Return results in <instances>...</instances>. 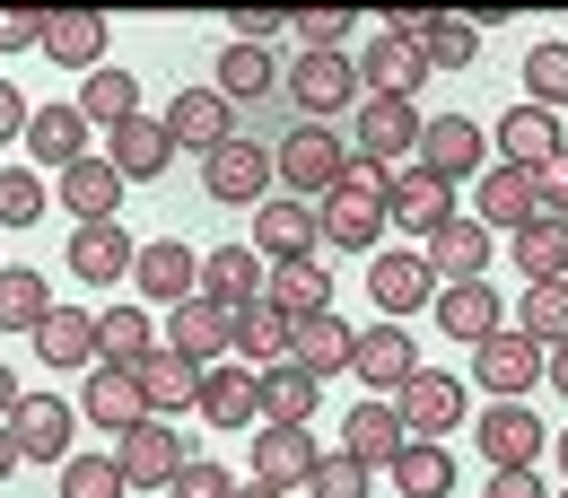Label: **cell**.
Here are the masks:
<instances>
[{
	"label": "cell",
	"mask_w": 568,
	"mask_h": 498,
	"mask_svg": "<svg viewBox=\"0 0 568 498\" xmlns=\"http://www.w3.org/2000/svg\"><path fill=\"white\" fill-rule=\"evenodd\" d=\"M272 175H281V193H297V202H324V193H342V175H351V141H342L333 123H297V132L272 149Z\"/></svg>",
	"instance_id": "1"
},
{
	"label": "cell",
	"mask_w": 568,
	"mask_h": 498,
	"mask_svg": "<svg viewBox=\"0 0 568 498\" xmlns=\"http://www.w3.org/2000/svg\"><path fill=\"white\" fill-rule=\"evenodd\" d=\"M281 96H297V114H306V123H333V114H351L367 88H358V62H351V53H297L288 79H281Z\"/></svg>",
	"instance_id": "2"
},
{
	"label": "cell",
	"mask_w": 568,
	"mask_h": 498,
	"mask_svg": "<svg viewBox=\"0 0 568 498\" xmlns=\"http://www.w3.org/2000/svg\"><path fill=\"white\" fill-rule=\"evenodd\" d=\"M367 306H385V324H403V315L437 306V272H428V254H412V245H385V254L367 263Z\"/></svg>",
	"instance_id": "3"
},
{
	"label": "cell",
	"mask_w": 568,
	"mask_h": 498,
	"mask_svg": "<svg viewBox=\"0 0 568 498\" xmlns=\"http://www.w3.org/2000/svg\"><path fill=\"white\" fill-rule=\"evenodd\" d=\"M385 218H394V236H437L455 211V184L446 175H428V166H394V184H385Z\"/></svg>",
	"instance_id": "4"
},
{
	"label": "cell",
	"mask_w": 568,
	"mask_h": 498,
	"mask_svg": "<svg viewBox=\"0 0 568 498\" xmlns=\"http://www.w3.org/2000/svg\"><path fill=\"white\" fill-rule=\"evenodd\" d=\"M202 193H211V202H254V211H263V202L281 193L272 149H254L245 132H236L227 149H211V157H202Z\"/></svg>",
	"instance_id": "5"
},
{
	"label": "cell",
	"mask_w": 568,
	"mask_h": 498,
	"mask_svg": "<svg viewBox=\"0 0 568 498\" xmlns=\"http://www.w3.org/2000/svg\"><path fill=\"white\" fill-rule=\"evenodd\" d=\"M420 166L446 175V184H473V175L490 166V132H481L473 114H428L420 123Z\"/></svg>",
	"instance_id": "6"
},
{
	"label": "cell",
	"mask_w": 568,
	"mask_h": 498,
	"mask_svg": "<svg viewBox=\"0 0 568 498\" xmlns=\"http://www.w3.org/2000/svg\"><path fill=\"white\" fill-rule=\"evenodd\" d=\"M132 281H141V306H193L202 297V254L193 245H175V236H149L141 263H132Z\"/></svg>",
	"instance_id": "7"
},
{
	"label": "cell",
	"mask_w": 568,
	"mask_h": 498,
	"mask_svg": "<svg viewBox=\"0 0 568 498\" xmlns=\"http://www.w3.org/2000/svg\"><path fill=\"white\" fill-rule=\"evenodd\" d=\"M263 263H306L315 245H324V218H315V202H297V193H272L263 211H254V236H245Z\"/></svg>",
	"instance_id": "8"
},
{
	"label": "cell",
	"mask_w": 568,
	"mask_h": 498,
	"mask_svg": "<svg viewBox=\"0 0 568 498\" xmlns=\"http://www.w3.org/2000/svg\"><path fill=\"white\" fill-rule=\"evenodd\" d=\"M560 149H568V123L551 114V105H507V114H498V166L542 175Z\"/></svg>",
	"instance_id": "9"
},
{
	"label": "cell",
	"mask_w": 568,
	"mask_h": 498,
	"mask_svg": "<svg viewBox=\"0 0 568 498\" xmlns=\"http://www.w3.org/2000/svg\"><path fill=\"white\" fill-rule=\"evenodd\" d=\"M0 428L18 437V464H71V428H79V411L62 403V394H27V403H18Z\"/></svg>",
	"instance_id": "10"
},
{
	"label": "cell",
	"mask_w": 568,
	"mask_h": 498,
	"mask_svg": "<svg viewBox=\"0 0 568 498\" xmlns=\"http://www.w3.org/2000/svg\"><path fill=\"white\" fill-rule=\"evenodd\" d=\"M358 88H367V96H403V105H412V96L428 88V53L412 44V35H385V27H376V35L358 44Z\"/></svg>",
	"instance_id": "11"
},
{
	"label": "cell",
	"mask_w": 568,
	"mask_h": 498,
	"mask_svg": "<svg viewBox=\"0 0 568 498\" xmlns=\"http://www.w3.org/2000/svg\"><path fill=\"white\" fill-rule=\"evenodd\" d=\"M473 376H481V394H490V403H525V394L542 385V350L507 324V333H490V342L473 350Z\"/></svg>",
	"instance_id": "12"
},
{
	"label": "cell",
	"mask_w": 568,
	"mask_h": 498,
	"mask_svg": "<svg viewBox=\"0 0 568 498\" xmlns=\"http://www.w3.org/2000/svg\"><path fill=\"white\" fill-rule=\"evenodd\" d=\"M351 376L367 385V394H376V403H394V394L420 376V350H412V333H403V324H367V333H358Z\"/></svg>",
	"instance_id": "13"
},
{
	"label": "cell",
	"mask_w": 568,
	"mask_h": 498,
	"mask_svg": "<svg viewBox=\"0 0 568 498\" xmlns=\"http://www.w3.org/2000/svg\"><path fill=\"white\" fill-rule=\"evenodd\" d=\"M166 350L184 358V367H219V358H236V315L211 306V297L175 306V315H166Z\"/></svg>",
	"instance_id": "14"
},
{
	"label": "cell",
	"mask_w": 568,
	"mask_h": 498,
	"mask_svg": "<svg viewBox=\"0 0 568 498\" xmlns=\"http://www.w3.org/2000/svg\"><path fill=\"white\" fill-rule=\"evenodd\" d=\"M473 218L490 227V236H525L542 202H534V175H516V166H481L473 175Z\"/></svg>",
	"instance_id": "15"
},
{
	"label": "cell",
	"mask_w": 568,
	"mask_h": 498,
	"mask_svg": "<svg viewBox=\"0 0 568 498\" xmlns=\"http://www.w3.org/2000/svg\"><path fill=\"white\" fill-rule=\"evenodd\" d=\"M211 428H245L263 420V367H245V358H219V367H202V403H193Z\"/></svg>",
	"instance_id": "16"
},
{
	"label": "cell",
	"mask_w": 568,
	"mask_h": 498,
	"mask_svg": "<svg viewBox=\"0 0 568 498\" xmlns=\"http://www.w3.org/2000/svg\"><path fill=\"white\" fill-rule=\"evenodd\" d=\"M114 464H123V481H132V490H175V472H184L193 455H184V437H175L166 420H141L123 446H114Z\"/></svg>",
	"instance_id": "17"
},
{
	"label": "cell",
	"mask_w": 568,
	"mask_h": 498,
	"mask_svg": "<svg viewBox=\"0 0 568 498\" xmlns=\"http://www.w3.org/2000/svg\"><path fill=\"white\" fill-rule=\"evenodd\" d=\"M123 193H132V184H123L105 157H79V166H62V175H53V202L71 211V227H105V218L123 211Z\"/></svg>",
	"instance_id": "18"
},
{
	"label": "cell",
	"mask_w": 568,
	"mask_h": 498,
	"mask_svg": "<svg viewBox=\"0 0 568 498\" xmlns=\"http://www.w3.org/2000/svg\"><path fill=\"white\" fill-rule=\"evenodd\" d=\"M542 446H551V428L534 420L525 403H490V411H481V455H490V472H534Z\"/></svg>",
	"instance_id": "19"
},
{
	"label": "cell",
	"mask_w": 568,
	"mask_h": 498,
	"mask_svg": "<svg viewBox=\"0 0 568 498\" xmlns=\"http://www.w3.org/2000/svg\"><path fill=\"white\" fill-rule=\"evenodd\" d=\"M358 157H376V166L420 157V105H403V96H358Z\"/></svg>",
	"instance_id": "20"
},
{
	"label": "cell",
	"mask_w": 568,
	"mask_h": 498,
	"mask_svg": "<svg viewBox=\"0 0 568 498\" xmlns=\"http://www.w3.org/2000/svg\"><path fill=\"white\" fill-rule=\"evenodd\" d=\"M79 420H97L105 437H132V428L149 420V394L132 367H97L88 385H79Z\"/></svg>",
	"instance_id": "21"
},
{
	"label": "cell",
	"mask_w": 568,
	"mask_h": 498,
	"mask_svg": "<svg viewBox=\"0 0 568 498\" xmlns=\"http://www.w3.org/2000/svg\"><path fill=\"white\" fill-rule=\"evenodd\" d=\"M315 464H324V446H315V437H306V428H263V437H254V472H245V481H263V490H306V481H315Z\"/></svg>",
	"instance_id": "22"
},
{
	"label": "cell",
	"mask_w": 568,
	"mask_h": 498,
	"mask_svg": "<svg viewBox=\"0 0 568 498\" xmlns=\"http://www.w3.org/2000/svg\"><path fill=\"white\" fill-rule=\"evenodd\" d=\"M490 245L498 236L481 218H446L420 254H428V272H437V288H455V281H490Z\"/></svg>",
	"instance_id": "23"
},
{
	"label": "cell",
	"mask_w": 568,
	"mask_h": 498,
	"mask_svg": "<svg viewBox=\"0 0 568 498\" xmlns=\"http://www.w3.org/2000/svg\"><path fill=\"white\" fill-rule=\"evenodd\" d=\"M403 446H412L403 411H394V403H376V394H358V403H351V420H342V455H358L367 472H376V464L394 472V455H403Z\"/></svg>",
	"instance_id": "24"
},
{
	"label": "cell",
	"mask_w": 568,
	"mask_h": 498,
	"mask_svg": "<svg viewBox=\"0 0 568 498\" xmlns=\"http://www.w3.org/2000/svg\"><path fill=\"white\" fill-rule=\"evenodd\" d=\"M166 141H175V149H202V157H211V149L236 141V105H227L219 88H193V96H175V105H166Z\"/></svg>",
	"instance_id": "25"
},
{
	"label": "cell",
	"mask_w": 568,
	"mask_h": 498,
	"mask_svg": "<svg viewBox=\"0 0 568 498\" xmlns=\"http://www.w3.org/2000/svg\"><path fill=\"white\" fill-rule=\"evenodd\" d=\"M394 411H403V428H412V437H428V446H437L446 428L464 420V385H455V376H437V367H420V376L394 394Z\"/></svg>",
	"instance_id": "26"
},
{
	"label": "cell",
	"mask_w": 568,
	"mask_h": 498,
	"mask_svg": "<svg viewBox=\"0 0 568 498\" xmlns=\"http://www.w3.org/2000/svg\"><path fill=\"white\" fill-rule=\"evenodd\" d=\"M132 263H141V245H132V227H123V218H105V227H79V236H71V272H79L88 288L132 281Z\"/></svg>",
	"instance_id": "27"
},
{
	"label": "cell",
	"mask_w": 568,
	"mask_h": 498,
	"mask_svg": "<svg viewBox=\"0 0 568 498\" xmlns=\"http://www.w3.org/2000/svg\"><path fill=\"white\" fill-rule=\"evenodd\" d=\"M428 315H437V333H455V342H473V350H481L490 333H507V315H498V288H490V281L437 288V306H428Z\"/></svg>",
	"instance_id": "28"
},
{
	"label": "cell",
	"mask_w": 568,
	"mask_h": 498,
	"mask_svg": "<svg viewBox=\"0 0 568 498\" xmlns=\"http://www.w3.org/2000/svg\"><path fill=\"white\" fill-rule=\"evenodd\" d=\"M263 281H272V263H263L254 245H219V254H202V297L227 306V315H236V306H254Z\"/></svg>",
	"instance_id": "29"
},
{
	"label": "cell",
	"mask_w": 568,
	"mask_h": 498,
	"mask_svg": "<svg viewBox=\"0 0 568 498\" xmlns=\"http://www.w3.org/2000/svg\"><path fill=\"white\" fill-rule=\"evenodd\" d=\"M166 157H175V141H166V123H149V114H132L123 132H105V166H114L123 184H158Z\"/></svg>",
	"instance_id": "30"
},
{
	"label": "cell",
	"mask_w": 568,
	"mask_h": 498,
	"mask_svg": "<svg viewBox=\"0 0 568 498\" xmlns=\"http://www.w3.org/2000/svg\"><path fill=\"white\" fill-rule=\"evenodd\" d=\"M288 358L324 385V376H351V358H358V333L342 324V315H306L297 324V342H288Z\"/></svg>",
	"instance_id": "31"
},
{
	"label": "cell",
	"mask_w": 568,
	"mask_h": 498,
	"mask_svg": "<svg viewBox=\"0 0 568 498\" xmlns=\"http://www.w3.org/2000/svg\"><path fill=\"white\" fill-rule=\"evenodd\" d=\"M263 297L281 306L288 324H306V315H333V272L306 254V263H272V281H263Z\"/></svg>",
	"instance_id": "32"
},
{
	"label": "cell",
	"mask_w": 568,
	"mask_h": 498,
	"mask_svg": "<svg viewBox=\"0 0 568 498\" xmlns=\"http://www.w3.org/2000/svg\"><path fill=\"white\" fill-rule=\"evenodd\" d=\"M97 53H105V18L97 9H44V62L97 71Z\"/></svg>",
	"instance_id": "33"
},
{
	"label": "cell",
	"mask_w": 568,
	"mask_h": 498,
	"mask_svg": "<svg viewBox=\"0 0 568 498\" xmlns=\"http://www.w3.org/2000/svg\"><path fill=\"white\" fill-rule=\"evenodd\" d=\"M27 149H36V166H79L88 157V114L79 105H36V123H27Z\"/></svg>",
	"instance_id": "34"
},
{
	"label": "cell",
	"mask_w": 568,
	"mask_h": 498,
	"mask_svg": "<svg viewBox=\"0 0 568 498\" xmlns=\"http://www.w3.org/2000/svg\"><path fill=\"white\" fill-rule=\"evenodd\" d=\"M132 376H141V394H149V420H158V411H193V403H202V367H184L166 342H158Z\"/></svg>",
	"instance_id": "35"
},
{
	"label": "cell",
	"mask_w": 568,
	"mask_h": 498,
	"mask_svg": "<svg viewBox=\"0 0 568 498\" xmlns=\"http://www.w3.org/2000/svg\"><path fill=\"white\" fill-rule=\"evenodd\" d=\"M288 342H297V324H288L272 297H254V306H236V358L245 367H281Z\"/></svg>",
	"instance_id": "36"
},
{
	"label": "cell",
	"mask_w": 568,
	"mask_h": 498,
	"mask_svg": "<svg viewBox=\"0 0 568 498\" xmlns=\"http://www.w3.org/2000/svg\"><path fill=\"white\" fill-rule=\"evenodd\" d=\"M315 376L297 367V358H281V367H263V428H306L315 420Z\"/></svg>",
	"instance_id": "37"
},
{
	"label": "cell",
	"mask_w": 568,
	"mask_h": 498,
	"mask_svg": "<svg viewBox=\"0 0 568 498\" xmlns=\"http://www.w3.org/2000/svg\"><path fill=\"white\" fill-rule=\"evenodd\" d=\"M507 254H516L525 288H542V281H568V218H534L525 236H507Z\"/></svg>",
	"instance_id": "38"
},
{
	"label": "cell",
	"mask_w": 568,
	"mask_h": 498,
	"mask_svg": "<svg viewBox=\"0 0 568 498\" xmlns=\"http://www.w3.org/2000/svg\"><path fill=\"white\" fill-rule=\"evenodd\" d=\"M53 315V288L44 272H27V263H0V333H27L36 342V324Z\"/></svg>",
	"instance_id": "39"
},
{
	"label": "cell",
	"mask_w": 568,
	"mask_h": 498,
	"mask_svg": "<svg viewBox=\"0 0 568 498\" xmlns=\"http://www.w3.org/2000/svg\"><path fill=\"white\" fill-rule=\"evenodd\" d=\"M36 358H44V367H88V358H97V315L53 306V315L36 324Z\"/></svg>",
	"instance_id": "40"
},
{
	"label": "cell",
	"mask_w": 568,
	"mask_h": 498,
	"mask_svg": "<svg viewBox=\"0 0 568 498\" xmlns=\"http://www.w3.org/2000/svg\"><path fill=\"white\" fill-rule=\"evenodd\" d=\"M71 105L88 114V123L123 132V123L141 114V79H132V71H88V79H79V96H71Z\"/></svg>",
	"instance_id": "41"
},
{
	"label": "cell",
	"mask_w": 568,
	"mask_h": 498,
	"mask_svg": "<svg viewBox=\"0 0 568 498\" xmlns=\"http://www.w3.org/2000/svg\"><path fill=\"white\" fill-rule=\"evenodd\" d=\"M507 324H516V333H525L534 350H560V342H568V281H542V288H525Z\"/></svg>",
	"instance_id": "42"
},
{
	"label": "cell",
	"mask_w": 568,
	"mask_h": 498,
	"mask_svg": "<svg viewBox=\"0 0 568 498\" xmlns=\"http://www.w3.org/2000/svg\"><path fill=\"white\" fill-rule=\"evenodd\" d=\"M219 96H281V62L263 44H219Z\"/></svg>",
	"instance_id": "43"
},
{
	"label": "cell",
	"mask_w": 568,
	"mask_h": 498,
	"mask_svg": "<svg viewBox=\"0 0 568 498\" xmlns=\"http://www.w3.org/2000/svg\"><path fill=\"white\" fill-rule=\"evenodd\" d=\"M149 350H158V342H149L141 306H105V315H97V367H141Z\"/></svg>",
	"instance_id": "44"
},
{
	"label": "cell",
	"mask_w": 568,
	"mask_h": 498,
	"mask_svg": "<svg viewBox=\"0 0 568 498\" xmlns=\"http://www.w3.org/2000/svg\"><path fill=\"white\" fill-rule=\"evenodd\" d=\"M394 481H403V498H446L455 490V455L428 446V437H412V446L394 455Z\"/></svg>",
	"instance_id": "45"
},
{
	"label": "cell",
	"mask_w": 568,
	"mask_h": 498,
	"mask_svg": "<svg viewBox=\"0 0 568 498\" xmlns=\"http://www.w3.org/2000/svg\"><path fill=\"white\" fill-rule=\"evenodd\" d=\"M420 53H428V71H464L473 53H481V35H473V18H428V35H420Z\"/></svg>",
	"instance_id": "46"
},
{
	"label": "cell",
	"mask_w": 568,
	"mask_h": 498,
	"mask_svg": "<svg viewBox=\"0 0 568 498\" xmlns=\"http://www.w3.org/2000/svg\"><path fill=\"white\" fill-rule=\"evenodd\" d=\"M525 105H568V44H534L525 53Z\"/></svg>",
	"instance_id": "47"
},
{
	"label": "cell",
	"mask_w": 568,
	"mask_h": 498,
	"mask_svg": "<svg viewBox=\"0 0 568 498\" xmlns=\"http://www.w3.org/2000/svg\"><path fill=\"white\" fill-rule=\"evenodd\" d=\"M123 490H132V481H123L114 455H88V446H79L71 464H62V498H123Z\"/></svg>",
	"instance_id": "48"
},
{
	"label": "cell",
	"mask_w": 568,
	"mask_h": 498,
	"mask_svg": "<svg viewBox=\"0 0 568 498\" xmlns=\"http://www.w3.org/2000/svg\"><path fill=\"white\" fill-rule=\"evenodd\" d=\"M44 218V175L36 166H0V227H36Z\"/></svg>",
	"instance_id": "49"
},
{
	"label": "cell",
	"mask_w": 568,
	"mask_h": 498,
	"mask_svg": "<svg viewBox=\"0 0 568 498\" xmlns=\"http://www.w3.org/2000/svg\"><path fill=\"white\" fill-rule=\"evenodd\" d=\"M367 464L358 455H342V446H324V464H315V481H306V498H367Z\"/></svg>",
	"instance_id": "50"
},
{
	"label": "cell",
	"mask_w": 568,
	"mask_h": 498,
	"mask_svg": "<svg viewBox=\"0 0 568 498\" xmlns=\"http://www.w3.org/2000/svg\"><path fill=\"white\" fill-rule=\"evenodd\" d=\"M288 27H297V44H306V53H342V44H351V9H288Z\"/></svg>",
	"instance_id": "51"
},
{
	"label": "cell",
	"mask_w": 568,
	"mask_h": 498,
	"mask_svg": "<svg viewBox=\"0 0 568 498\" xmlns=\"http://www.w3.org/2000/svg\"><path fill=\"white\" fill-rule=\"evenodd\" d=\"M166 498H236V472L211 464V455H193V464L175 472V490H166Z\"/></svg>",
	"instance_id": "52"
},
{
	"label": "cell",
	"mask_w": 568,
	"mask_h": 498,
	"mask_svg": "<svg viewBox=\"0 0 568 498\" xmlns=\"http://www.w3.org/2000/svg\"><path fill=\"white\" fill-rule=\"evenodd\" d=\"M9 53H44V9H0V62Z\"/></svg>",
	"instance_id": "53"
},
{
	"label": "cell",
	"mask_w": 568,
	"mask_h": 498,
	"mask_svg": "<svg viewBox=\"0 0 568 498\" xmlns=\"http://www.w3.org/2000/svg\"><path fill=\"white\" fill-rule=\"evenodd\" d=\"M227 27H236V44H263V53H272V35L288 27V9H236Z\"/></svg>",
	"instance_id": "54"
},
{
	"label": "cell",
	"mask_w": 568,
	"mask_h": 498,
	"mask_svg": "<svg viewBox=\"0 0 568 498\" xmlns=\"http://www.w3.org/2000/svg\"><path fill=\"white\" fill-rule=\"evenodd\" d=\"M534 202H542V218H568V149L534 175Z\"/></svg>",
	"instance_id": "55"
},
{
	"label": "cell",
	"mask_w": 568,
	"mask_h": 498,
	"mask_svg": "<svg viewBox=\"0 0 568 498\" xmlns=\"http://www.w3.org/2000/svg\"><path fill=\"white\" fill-rule=\"evenodd\" d=\"M27 123H36V105H27L18 88H0V149H9V141H27Z\"/></svg>",
	"instance_id": "56"
},
{
	"label": "cell",
	"mask_w": 568,
	"mask_h": 498,
	"mask_svg": "<svg viewBox=\"0 0 568 498\" xmlns=\"http://www.w3.org/2000/svg\"><path fill=\"white\" fill-rule=\"evenodd\" d=\"M490 498H551L534 472H490Z\"/></svg>",
	"instance_id": "57"
},
{
	"label": "cell",
	"mask_w": 568,
	"mask_h": 498,
	"mask_svg": "<svg viewBox=\"0 0 568 498\" xmlns=\"http://www.w3.org/2000/svg\"><path fill=\"white\" fill-rule=\"evenodd\" d=\"M542 385H551V394L568 403V342H560V350H542Z\"/></svg>",
	"instance_id": "58"
},
{
	"label": "cell",
	"mask_w": 568,
	"mask_h": 498,
	"mask_svg": "<svg viewBox=\"0 0 568 498\" xmlns=\"http://www.w3.org/2000/svg\"><path fill=\"white\" fill-rule=\"evenodd\" d=\"M236 498H281V490H263V481H236Z\"/></svg>",
	"instance_id": "59"
},
{
	"label": "cell",
	"mask_w": 568,
	"mask_h": 498,
	"mask_svg": "<svg viewBox=\"0 0 568 498\" xmlns=\"http://www.w3.org/2000/svg\"><path fill=\"white\" fill-rule=\"evenodd\" d=\"M551 455H560V472H568V428H560V437H551Z\"/></svg>",
	"instance_id": "60"
},
{
	"label": "cell",
	"mask_w": 568,
	"mask_h": 498,
	"mask_svg": "<svg viewBox=\"0 0 568 498\" xmlns=\"http://www.w3.org/2000/svg\"><path fill=\"white\" fill-rule=\"evenodd\" d=\"M560 498H568V490H560Z\"/></svg>",
	"instance_id": "61"
}]
</instances>
